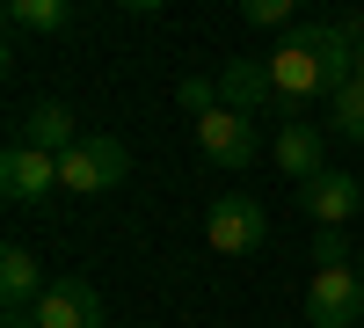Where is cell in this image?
Listing matches in <instances>:
<instances>
[{
  "mask_svg": "<svg viewBox=\"0 0 364 328\" xmlns=\"http://www.w3.org/2000/svg\"><path fill=\"white\" fill-rule=\"evenodd\" d=\"M357 80H364V44H357Z\"/></svg>",
  "mask_w": 364,
  "mask_h": 328,
  "instance_id": "obj_19",
  "label": "cell"
},
{
  "mask_svg": "<svg viewBox=\"0 0 364 328\" xmlns=\"http://www.w3.org/2000/svg\"><path fill=\"white\" fill-rule=\"evenodd\" d=\"M269 161H277V175H291V183H314V175H328V132L321 125H284L277 146H269Z\"/></svg>",
  "mask_w": 364,
  "mask_h": 328,
  "instance_id": "obj_12",
  "label": "cell"
},
{
  "mask_svg": "<svg viewBox=\"0 0 364 328\" xmlns=\"http://www.w3.org/2000/svg\"><path fill=\"white\" fill-rule=\"evenodd\" d=\"M175 102L190 110V117H211V110H219V80H211V73H190V80L175 88Z\"/></svg>",
  "mask_w": 364,
  "mask_h": 328,
  "instance_id": "obj_16",
  "label": "cell"
},
{
  "mask_svg": "<svg viewBox=\"0 0 364 328\" xmlns=\"http://www.w3.org/2000/svg\"><path fill=\"white\" fill-rule=\"evenodd\" d=\"M204 241L219 248V255H255V248L269 241V212H262V197L226 190L219 204H211V219H204Z\"/></svg>",
  "mask_w": 364,
  "mask_h": 328,
  "instance_id": "obj_2",
  "label": "cell"
},
{
  "mask_svg": "<svg viewBox=\"0 0 364 328\" xmlns=\"http://www.w3.org/2000/svg\"><path fill=\"white\" fill-rule=\"evenodd\" d=\"M197 146H204L211 168L240 175V168H255L262 132H255V117H240V110H211V117H197Z\"/></svg>",
  "mask_w": 364,
  "mask_h": 328,
  "instance_id": "obj_3",
  "label": "cell"
},
{
  "mask_svg": "<svg viewBox=\"0 0 364 328\" xmlns=\"http://www.w3.org/2000/svg\"><path fill=\"white\" fill-rule=\"evenodd\" d=\"M0 328H37V321H29V314H8V321H0Z\"/></svg>",
  "mask_w": 364,
  "mask_h": 328,
  "instance_id": "obj_18",
  "label": "cell"
},
{
  "mask_svg": "<svg viewBox=\"0 0 364 328\" xmlns=\"http://www.w3.org/2000/svg\"><path fill=\"white\" fill-rule=\"evenodd\" d=\"M51 190H66L51 154H29V146H8V154H0V197L8 204H44Z\"/></svg>",
  "mask_w": 364,
  "mask_h": 328,
  "instance_id": "obj_8",
  "label": "cell"
},
{
  "mask_svg": "<svg viewBox=\"0 0 364 328\" xmlns=\"http://www.w3.org/2000/svg\"><path fill=\"white\" fill-rule=\"evenodd\" d=\"M328 125H336V139L364 146V80H350V88H336V95H328Z\"/></svg>",
  "mask_w": 364,
  "mask_h": 328,
  "instance_id": "obj_14",
  "label": "cell"
},
{
  "mask_svg": "<svg viewBox=\"0 0 364 328\" xmlns=\"http://www.w3.org/2000/svg\"><path fill=\"white\" fill-rule=\"evenodd\" d=\"M357 321H364V277L357 270H314L306 328H357Z\"/></svg>",
  "mask_w": 364,
  "mask_h": 328,
  "instance_id": "obj_4",
  "label": "cell"
},
{
  "mask_svg": "<svg viewBox=\"0 0 364 328\" xmlns=\"http://www.w3.org/2000/svg\"><path fill=\"white\" fill-rule=\"evenodd\" d=\"M132 175V154H124V139L117 132H80V146L66 161H58V183L66 190H80V197H102V190H117Z\"/></svg>",
  "mask_w": 364,
  "mask_h": 328,
  "instance_id": "obj_1",
  "label": "cell"
},
{
  "mask_svg": "<svg viewBox=\"0 0 364 328\" xmlns=\"http://www.w3.org/2000/svg\"><path fill=\"white\" fill-rule=\"evenodd\" d=\"M240 15H248L255 29H269V22H291V0H248Z\"/></svg>",
  "mask_w": 364,
  "mask_h": 328,
  "instance_id": "obj_17",
  "label": "cell"
},
{
  "mask_svg": "<svg viewBox=\"0 0 364 328\" xmlns=\"http://www.w3.org/2000/svg\"><path fill=\"white\" fill-rule=\"evenodd\" d=\"M44 292H51V285H44L37 248H29V241H8V248H0V307H8V314H29Z\"/></svg>",
  "mask_w": 364,
  "mask_h": 328,
  "instance_id": "obj_10",
  "label": "cell"
},
{
  "mask_svg": "<svg viewBox=\"0 0 364 328\" xmlns=\"http://www.w3.org/2000/svg\"><path fill=\"white\" fill-rule=\"evenodd\" d=\"M299 204H306L314 226H350V219L364 212V175L328 168V175H314V183H299Z\"/></svg>",
  "mask_w": 364,
  "mask_h": 328,
  "instance_id": "obj_6",
  "label": "cell"
},
{
  "mask_svg": "<svg viewBox=\"0 0 364 328\" xmlns=\"http://www.w3.org/2000/svg\"><path fill=\"white\" fill-rule=\"evenodd\" d=\"M15 146L66 161L73 146H80V125H73V110H66V102H37V110H22V117H15Z\"/></svg>",
  "mask_w": 364,
  "mask_h": 328,
  "instance_id": "obj_9",
  "label": "cell"
},
{
  "mask_svg": "<svg viewBox=\"0 0 364 328\" xmlns=\"http://www.w3.org/2000/svg\"><path fill=\"white\" fill-rule=\"evenodd\" d=\"M73 0H15V8H8V22L15 29H44V37H51V29H73Z\"/></svg>",
  "mask_w": 364,
  "mask_h": 328,
  "instance_id": "obj_13",
  "label": "cell"
},
{
  "mask_svg": "<svg viewBox=\"0 0 364 328\" xmlns=\"http://www.w3.org/2000/svg\"><path fill=\"white\" fill-rule=\"evenodd\" d=\"M269 66V88H277V102H314V95H328V73H321V58L299 44V37H284L277 51L262 58Z\"/></svg>",
  "mask_w": 364,
  "mask_h": 328,
  "instance_id": "obj_7",
  "label": "cell"
},
{
  "mask_svg": "<svg viewBox=\"0 0 364 328\" xmlns=\"http://www.w3.org/2000/svg\"><path fill=\"white\" fill-rule=\"evenodd\" d=\"M269 102H277V88H269V66H262V58H226V66H219V110L262 117Z\"/></svg>",
  "mask_w": 364,
  "mask_h": 328,
  "instance_id": "obj_11",
  "label": "cell"
},
{
  "mask_svg": "<svg viewBox=\"0 0 364 328\" xmlns=\"http://www.w3.org/2000/svg\"><path fill=\"white\" fill-rule=\"evenodd\" d=\"M29 321H37V328H109L102 292L87 285V277H51V292L29 307Z\"/></svg>",
  "mask_w": 364,
  "mask_h": 328,
  "instance_id": "obj_5",
  "label": "cell"
},
{
  "mask_svg": "<svg viewBox=\"0 0 364 328\" xmlns=\"http://www.w3.org/2000/svg\"><path fill=\"white\" fill-rule=\"evenodd\" d=\"M314 270H350V233L343 226H321L314 233Z\"/></svg>",
  "mask_w": 364,
  "mask_h": 328,
  "instance_id": "obj_15",
  "label": "cell"
},
{
  "mask_svg": "<svg viewBox=\"0 0 364 328\" xmlns=\"http://www.w3.org/2000/svg\"><path fill=\"white\" fill-rule=\"evenodd\" d=\"M357 277H364V263H357Z\"/></svg>",
  "mask_w": 364,
  "mask_h": 328,
  "instance_id": "obj_20",
  "label": "cell"
}]
</instances>
